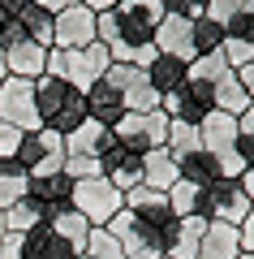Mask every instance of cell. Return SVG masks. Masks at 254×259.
<instances>
[{"label":"cell","mask_w":254,"mask_h":259,"mask_svg":"<svg viewBox=\"0 0 254 259\" xmlns=\"http://www.w3.org/2000/svg\"><path fill=\"white\" fill-rule=\"evenodd\" d=\"M194 216H202L207 225H241L250 216V199H245L241 182L233 177H216L211 186L198 190V203H194Z\"/></svg>","instance_id":"cell-1"},{"label":"cell","mask_w":254,"mask_h":259,"mask_svg":"<svg viewBox=\"0 0 254 259\" xmlns=\"http://www.w3.org/2000/svg\"><path fill=\"white\" fill-rule=\"evenodd\" d=\"M69 203L78 207L86 221L95 225V229H104V225L112 221V216L125 207V194L117 190V186L108 182V177H82V182H73V194Z\"/></svg>","instance_id":"cell-2"},{"label":"cell","mask_w":254,"mask_h":259,"mask_svg":"<svg viewBox=\"0 0 254 259\" xmlns=\"http://www.w3.org/2000/svg\"><path fill=\"white\" fill-rule=\"evenodd\" d=\"M18 160L22 168H26L30 177H43V173H61L65 168V139L56 134V130H30V134H22L18 143Z\"/></svg>","instance_id":"cell-3"},{"label":"cell","mask_w":254,"mask_h":259,"mask_svg":"<svg viewBox=\"0 0 254 259\" xmlns=\"http://www.w3.org/2000/svg\"><path fill=\"white\" fill-rule=\"evenodd\" d=\"M168 125H173V121L164 117L160 108H155V112H125V117L112 125V134H117V143H125L129 151L142 156V151L168 143Z\"/></svg>","instance_id":"cell-4"},{"label":"cell","mask_w":254,"mask_h":259,"mask_svg":"<svg viewBox=\"0 0 254 259\" xmlns=\"http://www.w3.org/2000/svg\"><path fill=\"white\" fill-rule=\"evenodd\" d=\"M0 121H9L22 134L43 130L39 108H35V82H26V78H5L0 82Z\"/></svg>","instance_id":"cell-5"},{"label":"cell","mask_w":254,"mask_h":259,"mask_svg":"<svg viewBox=\"0 0 254 259\" xmlns=\"http://www.w3.org/2000/svg\"><path fill=\"white\" fill-rule=\"evenodd\" d=\"M108 65H112L108 48L95 39V44H86V48H73V52H65V69H61V78L73 87V91L86 95L104 74H108Z\"/></svg>","instance_id":"cell-6"},{"label":"cell","mask_w":254,"mask_h":259,"mask_svg":"<svg viewBox=\"0 0 254 259\" xmlns=\"http://www.w3.org/2000/svg\"><path fill=\"white\" fill-rule=\"evenodd\" d=\"M86 44H95V13L86 5H73V9L52 18V48L73 52V48H86Z\"/></svg>","instance_id":"cell-7"},{"label":"cell","mask_w":254,"mask_h":259,"mask_svg":"<svg viewBox=\"0 0 254 259\" xmlns=\"http://www.w3.org/2000/svg\"><path fill=\"white\" fill-rule=\"evenodd\" d=\"M99 173L108 177L121 194H125V190H134V186H142V156L129 151L125 143H117V134H112L108 151L99 156Z\"/></svg>","instance_id":"cell-8"},{"label":"cell","mask_w":254,"mask_h":259,"mask_svg":"<svg viewBox=\"0 0 254 259\" xmlns=\"http://www.w3.org/2000/svg\"><path fill=\"white\" fill-rule=\"evenodd\" d=\"M151 44H155V52L177 56L185 69H190V61L198 56V52H194V22H185V18H164L160 26H155Z\"/></svg>","instance_id":"cell-9"},{"label":"cell","mask_w":254,"mask_h":259,"mask_svg":"<svg viewBox=\"0 0 254 259\" xmlns=\"http://www.w3.org/2000/svg\"><path fill=\"white\" fill-rule=\"evenodd\" d=\"M108 143H112V130L108 125H99V121H82L73 134H65V156H82V160H99L104 151H108Z\"/></svg>","instance_id":"cell-10"},{"label":"cell","mask_w":254,"mask_h":259,"mask_svg":"<svg viewBox=\"0 0 254 259\" xmlns=\"http://www.w3.org/2000/svg\"><path fill=\"white\" fill-rule=\"evenodd\" d=\"M125 112H129V108H125V95H121L117 87H108L104 78L91 87V91H86V117H91V121H99V125L112 130L121 117H125Z\"/></svg>","instance_id":"cell-11"},{"label":"cell","mask_w":254,"mask_h":259,"mask_svg":"<svg viewBox=\"0 0 254 259\" xmlns=\"http://www.w3.org/2000/svg\"><path fill=\"white\" fill-rule=\"evenodd\" d=\"M22 259H78V250L47 225H35L30 233H22Z\"/></svg>","instance_id":"cell-12"},{"label":"cell","mask_w":254,"mask_h":259,"mask_svg":"<svg viewBox=\"0 0 254 259\" xmlns=\"http://www.w3.org/2000/svg\"><path fill=\"white\" fill-rule=\"evenodd\" d=\"M160 112L168 121H181V125H202L207 121V104L198 100V95L190 91V82L181 87V91H168V95H160Z\"/></svg>","instance_id":"cell-13"},{"label":"cell","mask_w":254,"mask_h":259,"mask_svg":"<svg viewBox=\"0 0 254 259\" xmlns=\"http://www.w3.org/2000/svg\"><path fill=\"white\" fill-rule=\"evenodd\" d=\"M198 259H241V233L237 225H207L198 242Z\"/></svg>","instance_id":"cell-14"},{"label":"cell","mask_w":254,"mask_h":259,"mask_svg":"<svg viewBox=\"0 0 254 259\" xmlns=\"http://www.w3.org/2000/svg\"><path fill=\"white\" fill-rule=\"evenodd\" d=\"M181 182L177 177V160H173V151L168 147H151V151H142V186H151V190H173V186Z\"/></svg>","instance_id":"cell-15"},{"label":"cell","mask_w":254,"mask_h":259,"mask_svg":"<svg viewBox=\"0 0 254 259\" xmlns=\"http://www.w3.org/2000/svg\"><path fill=\"white\" fill-rule=\"evenodd\" d=\"M30 199H35L39 207H56V203H69V194H73V177L65 173H43V177H30Z\"/></svg>","instance_id":"cell-16"},{"label":"cell","mask_w":254,"mask_h":259,"mask_svg":"<svg viewBox=\"0 0 254 259\" xmlns=\"http://www.w3.org/2000/svg\"><path fill=\"white\" fill-rule=\"evenodd\" d=\"M69 95H73V87L65 82V78H47V74L35 78V108H39V121L47 125V121L65 108V100H69Z\"/></svg>","instance_id":"cell-17"},{"label":"cell","mask_w":254,"mask_h":259,"mask_svg":"<svg viewBox=\"0 0 254 259\" xmlns=\"http://www.w3.org/2000/svg\"><path fill=\"white\" fill-rule=\"evenodd\" d=\"M211 100H216V112H228V117H241V112L250 108V95H245V87H241V78H237V69H228L224 78H216Z\"/></svg>","instance_id":"cell-18"},{"label":"cell","mask_w":254,"mask_h":259,"mask_svg":"<svg viewBox=\"0 0 254 259\" xmlns=\"http://www.w3.org/2000/svg\"><path fill=\"white\" fill-rule=\"evenodd\" d=\"M146 82H151L160 95H168V91H181V87H185V65L177 61V56H164V52H155V61L146 65Z\"/></svg>","instance_id":"cell-19"},{"label":"cell","mask_w":254,"mask_h":259,"mask_svg":"<svg viewBox=\"0 0 254 259\" xmlns=\"http://www.w3.org/2000/svg\"><path fill=\"white\" fill-rule=\"evenodd\" d=\"M177 177H181L185 186H211L220 177V164H216V156H207V151H190V156H181L177 160Z\"/></svg>","instance_id":"cell-20"},{"label":"cell","mask_w":254,"mask_h":259,"mask_svg":"<svg viewBox=\"0 0 254 259\" xmlns=\"http://www.w3.org/2000/svg\"><path fill=\"white\" fill-rule=\"evenodd\" d=\"M26 190H30V173L18 160H0V212L13 207L18 199H26Z\"/></svg>","instance_id":"cell-21"},{"label":"cell","mask_w":254,"mask_h":259,"mask_svg":"<svg viewBox=\"0 0 254 259\" xmlns=\"http://www.w3.org/2000/svg\"><path fill=\"white\" fill-rule=\"evenodd\" d=\"M35 225H43V207L35 203V199H18L13 207H5V229L9 233H30Z\"/></svg>","instance_id":"cell-22"},{"label":"cell","mask_w":254,"mask_h":259,"mask_svg":"<svg viewBox=\"0 0 254 259\" xmlns=\"http://www.w3.org/2000/svg\"><path fill=\"white\" fill-rule=\"evenodd\" d=\"M202 229H207V221H202V216H185L181 229H177V242H173V250H168V255H173V259H198Z\"/></svg>","instance_id":"cell-23"},{"label":"cell","mask_w":254,"mask_h":259,"mask_svg":"<svg viewBox=\"0 0 254 259\" xmlns=\"http://www.w3.org/2000/svg\"><path fill=\"white\" fill-rule=\"evenodd\" d=\"M233 65L224 61V52H207V56H194L190 61V69H185V82H207V87H216V78H224Z\"/></svg>","instance_id":"cell-24"},{"label":"cell","mask_w":254,"mask_h":259,"mask_svg":"<svg viewBox=\"0 0 254 259\" xmlns=\"http://www.w3.org/2000/svg\"><path fill=\"white\" fill-rule=\"evenodd\" d=\"M82 121H86V95H82V91H73L69 100H65V108L56 112L52 121H47V130H56V134L65 139V134H73V130H78Z\"/></svg>","instance_id":"cell-25"},{"label":"cell","mask_w":254,"mask_h":259,"mask_svg":"<svg viewBox=\"0 0 254 259\" xmlns=\"http://www.w3.org/2000/svg\"><path fill=\"white\" fill-rule=\"evenodd\" d=\"M18 22H22V30H26V39H35L39 48H52V13H47V9L30 5Z\"/></svg>","instance_id":"cell-26"},{"label":"cell","mask_w":254,"mask_h":259,"mask_svg":"<svg viewBox=\"0 0 254 259\" xmlns=\"http://www.w3.org/2000/svg\"><path fill=\"white\" fill-rule=\"evenodd\" d=\"M164 147L173 151V160L190 156V151H202V139H198V125H181V121H173L168 125V143Z\"/></svg>","instance_id":"cell-27"},{"label":"cell","mask_w":254,"mask_h":259,"mask_svg":"<svg viewBox=\"0 0 254 259\" xmlns=\"http://www.w3.org/2000/svg\"><path fill=\"white\" fill-rule=\"evenodd\" d=\"M82 255H86V259H125V246H121L108 229H91V238H86Z\"/></svg>","instance_id":"cell-28"},{"label":"cell","mask_w":254,"mask_h":259,"mask_svg":"<svg viewBox=\"0 0 254 259\" xmlns=\"http://www.w3.org/2000/svg\"><path fill=\"white\" fill-rule=\"evenodd\" d=\"M220 48H224V26L211 18H198L194 22V52L207 56V52H220Z\"/></svg>","instance_id":"cell-29"},{"label":"cell","mask_w":254,"mask_h":259,"mask_svg":"<svg viewBox=\"0 0 254 259\" xmlns=\"http://www.w3.org/2000/svg\"><path fill=\"white\" fill-rule=\"evenodd\" d=\"M241 13H254V0H207V13L202 18H211V22H233V18H241Z\"/></svg>","instance_id":"cell-30"},{"label":"cell","mask_w":254,"mask_h":259,"mask_svg":"<svg viewBox=\"0 0 254 259\" xmlns=\"http://www.w3.org/2000/svg\"><path fill=\"white\" fill-rule=\"evenodd\" d=\"M194 203H198V186H185V182H177L173 190H168V207H173V216H194Z\"/></svg>","instance_id":"cell-31"},{"label":"cell","mask_w":254,"mask_h":259,"mask_svg":"<svg viewBox=\"0 0 254 259\" xmlns=\"http://www.w3.org/2000/svg\"><path fill=\"white\" fill-rule=\"evenodd\" d=\"M117 242L125 246V259H160V250H155L151 242H146L142 233H138V221L129 225V233H125V238H117Z\"/></svg>","instance_id":"cell-32"},{"label":"cell","mask_w":254,"mask_h":259,"mask_svg":"<svg viewBox=\"0 0 254 259\" xmlns=\"http://www.w3.org/2000/svg\"><path fill=\"white\" fill-rule=\"evenodd\" d=\"M164 13H168V18L198 22L202 13H207V0H164Z\"/></svg>","instance_id":"cell-33"},{"label":"cell","mask_w":254,"mask_h":259,"mask_svg":"<svg viewBox=\"0 0 254 259\" xmlns=\"http://www.w3.org/2000/svg\"><path fill=\"white\" fill-rule=\"evenodd\" d=\"M22 39H26V30H22V22H18V18H5V22H0V52L18 48Z\"/></svg>","instance_id":"cell-34"},{"label":"cell","mask_w":254,"mask_h":259,"mask_svg":"<svg viewBox=\"0 0 254 259\" xmlns=\"http://www.w3.org/2000/svg\"><path fill=\"white\" fill-rule=\"evenodd\" d=\"M18 143H22V130H13L9 121H0V160L18 156Z\"/></svg>","instance_id":"cell-35"},{"label":"cell","mask_w":254,"mask_h":259,"mask_svg":"<svg viewBox=\"0 0 254 259\" xmlns=\"http://www.w3.org/2000/svg\"><path fill=\"white\" fill-rule=\"evenodd\" d=\"M237 233H241V255H254V207H250V216L237 225Z\"/></svg>","instance_id":"cell-36"},{"label":"cell","mask_w":254,"mask_h":259,"mask_svg":"<svg viewBox=\"0 0 254 259\" xmlns=\"http://www.w3.org/2000/svg\"><path fill=\"white\" fill-rule=\"evenodd\" d=\"M30 5H39V9H47L56 18V13H65V9H73V5H82V0H30Z\"/></svg>","instance_id":"cell-37"},{"label":"cell","mask_w":254,"mask_h":259,"mask_svg":"<svg viewBox=\"0 0 254 259\" xmlns=\"http://www.w3.org/2000/svg\"><path fill=\"white\" fill-rule=\"evenodd\" d=\"M26 9H30V0H0V13L5 18H22Z\"/></svg>","instance_id":"cell-38"},{"label":"cell","mask_w":254,"mask_h":259,"mask_svg":"<svg viewBox=\"0 0 254 259\" xmlns=\"http://www.w3.org/2000/svg\"><path fill=\"white\" fill-rule=\"evenodd\" d=\"M241 182V190H245V199H250V207H254V164H245V173L237 177Z\"/></svg>","instance_id":"cell-39"},{"label":"cell","mask_w":254,"mask_h":259,"mask_svg":"<svg viewBox=\"0 0 254 259\" xmlns=\"http://www.w3.org/2000/svg\"><path fill=\"white\" fill-rule=\"evenodd\" d=\"M5 78H9V65H5V52H0V82H5Z\"/></svg>","instance_id":"cell-40"},{"label":"cell","mask_w":254,"mask_h":259,"mask_svg":"<svg viewBox=\"0 0 254 259\" xmlns=\"http://www.w3.org/2000/svg\"><path fill=\"white\" fill-rule=\"evenodd\" d=\"M5 233H9V229H5V212H0V242H5Z\"/></svg>","instance_id":"cell-41"},{"label":"cell","mask_w":254,"mask_h":259,"mask_svg":"<svg viewBox=\"0 0 254 259\" xmlns=\"http://www.w3.org/2000/svg\"><path fill=\"white\" fill-rule=\"evenodd\" d=\"M160 259H173V255H160Z\"/></svg>","instance_id":"cell-42"},{"label":"cell","mask_w":254,"mask_h":259,"mask_svg":"<svg viewBox=\"0 0 254 259\" xmlns=\"http://www.w3.org/2000/svg\"><path fill=\"white\" fill-rule=\"evenodd\" d=\"M241 259H254V255H241Z\"/></svg>","instance_id":"cell-43"},{"label":"cell","mask_w":254,"mask_h":259,"mask_svg":"<svg viewBox=\"0 0 254 259\" xmlns=\"http://www.w3.org/2000/svg\"><path fill=\"white\" fill-rule=\"evenodd\" d=\"M0 22H5V13H0Z\"/></svg>","instance_id":"cell-44"},{"label":"cell","mask_w":254,"mask_h":259,"mask_svg":"<svg viewBox=\"0 0 254 259\" xmlns=\"http://www.w3.org/2000/svg\"><path fill=\"white\" fill-rule=\"evenodd\" d=\"M78 259H86V255H78Z\"/></svg>","instance_id":"cell-45"}]
</instances>
